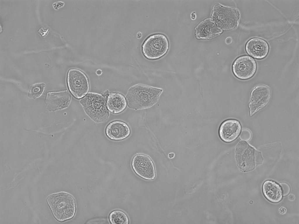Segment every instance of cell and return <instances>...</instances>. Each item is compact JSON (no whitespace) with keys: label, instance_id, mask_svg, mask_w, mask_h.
<instances>
[{"label":"cell","instance_id":"cell-24","mask_svg":"<svg viewBox=\"0 0 299 224\" xmlns=\"http://www.w3.org/2000/svg\"><path fill=\"white\" fill-rule=\"evenodd\" d=\"M294 195L292 194L289 195L288 197L289 200L291 201L293 200L294 199Z\"/></svg>","mask_w":299,"mask_h":224},{"label":"cell","instance_id":"cell-14","mask_svg":"<svg viewBox=\"0 0 299 224\" xmlns=\"http://www.w3.org/2000/svg\"><path fill=\"white\" fill-rule=\"evenodd\" d=\"M195 30L196 36L199 39L211 38L222 32L209 19L202 22L196 28Z\"/></svg>","mask_w":299,"mask_h":224},{"label":"cell","instance_id":"cell-25","mask_svg":"<svg viewBox=\"0 0 299 224\" xmlns=\"http://www.w3.org/2000/svg\"><path fill=\"white\" fill-rule=\"evenodd\" d=\"M174 154L173 153H170L169 154V155H168V157L170 158H173L174 157Z\"/></svg>","mask_w":299,"mask_h":224},{"label":"cell","instance_id":"cell-11","mask_svg":"<svg viewBox=\"0 0 299 224\" xmlns=\"http://www.w3.org/2000/svg\"><path fill=\"white\" fill-rule=\"evenodd\" d=\"M241 125L239 122L234 119H229L224 121L219 130L220 139L226 142H230L235 139L239 135Z\"/></svg>","mask_w":299,"mask_h":224},{"label":"cell","instance_id":"cell-21","mask_svg":"<svg viewBox=\"0 0 299 224\" xmlns=\"http://www.w3.org/2000/svg\"><path fill=\"white\" fill-rule=\"evenodd\" d=\"M64 5V3L63 2L58 1L53 4V6L55 10H58L59 8L63 6Z\"/></svg>","mask_w":299,"mask_h":224},{"label":"cell","instance_id":"cell-8","mask_svg":"<svg viewBox=\"0 0 299 224\" xmlns=\"http://www.w3.org/2000/svg\"><path fill=\"white\" fill-rule=\"evenodd\" d=\"M271 96V90L266 85H260L253 88L251 93L248 104L250 116H252L266 106Z\"/></svg>","mask_w":299,"mask_h":224},{"label":"cell","instance_id":"cell-16","mask_svg":"<svg viewBox=\"0 0 299 224\" xmlns=\"http://www.w3.org/2000/svg\"><path fill=\"white\" fill-rule=\"evenodd\" d=\"M108 109L113 113H118L126 108L127 103L124 96L118 93H111L108 97L106 104Z\"/></svg>","mask_w":299,"mask_h":224},{"label":"cell","instance_id":"cell-19","mask_svg":"<svg viewBox=\"0 0 299 224\" xmlns=\"http://www.w3.org/2000/svg\"><path fill=\"white\" fill-rule=\"evenodd\" d=\"M251 136L250 131L248 130H244L242 131L240 137L242 140L247 141L251 139Z\"/></svg>","mask_w":299,"mask_h":224},{"label":"cell","instance_id":"cell-23","mask_svg":"<svg viewBox=\"0 0 299 224\" xmlns=\"http://www.w3.org/2000/svg\"><path fill=\"white\" fill-rule=\"evenodd\" d=\"M286 211V209L284 207H281L280 208L279 212L280 213L282 214H284L285 213Z\"/></svg>","mask_w":299,"mask_h":224},{"label":"cell","instance_id":"cell-13","mask_svg":"<svg viewBox=\"0 0 299 224\" xmlns=\"http://www.w3.org/2000/svg\"><path fill=\"white\" fill-rule=\"evenodd\" d=\"M105 133L107 136L114 140H121L126 139L130 134L128 125L120 121H115L110 123L107 127Z\"/></svg>","mask_w":299,"mask_h":224},{"label":"cell","instance_id":"cell-26","mask_svg":"<svg viewBox=\"0 0 299 224\" xmlns=\"http://www.w3.org/2000/svg\"><path fill=\"white\" fill-rule=\"evenodd\" d=\"M192 19L195 18V15L194 14H192Z\"/></svg>","mask_w":299,"mask_h":224},{"label":"cell","instance_id":"cell-1","mask_svg":"<svg viewBox=\"0 0 299 224\" xmlns=\"http://www.w3.org/2000/svg\"><path fill=\"white\" fill-rule=\"evenodd\" d=\"M162 92L161 89L143 84L133 85L126 97L128 106L136 110L150 107L158 102Z\"/></svg>","mask_w":299,"mask_h":224},{"label":"cell","instance_id":"cell-12","mask_svg":"<svg viewBox=\"0 0 299 224\" xmlns=\"http://www.w3.org/2000/svg\"><path fill=\"white\" fill-rule=\"evenodd\" d=\"M247 53L253 57L258 59L265 58L269 51V46L265 40L258 38L250 39L245 47Z\"/></svg>","mask_w":299,"mask_h":224},{"label":"cell","instance_id":"cell-5","mask_svg":"<svg viewBox=\"0 0 299 224\" xmlns=\"http://www.w3.org/2000/svg\"><path fill=\"white\" fill-rule=\"evenodd\" d=\"M169 46L168 40L164 35L157 34L149 36L142 46L144 56L150 60L158 59L167 52Z\"/></svg>","mask_w":299,"mask_h":224},{"label":"cell","instance_id":"cell-3","mask_svg":"<svg viewBox=\"0 0 299 224\" xmlns=\"http://www.w3.org/2000/svg\"><path fill=\"white\" fill-rule=\"evenodd\" d=\"M107 96L93 93H89L80 101L86 113L96 123L106 122L109 112L106 106Z\"/></svg>","mask_w":299,"mask_h":224},{"label":"cell","instance_id":"cell-9","mask_svg":"<svg viewBox=\"0 0 299 224\" xmlns=\"http://www.w3.org/2000/svg\"><path fill=\"white\" fill-rule=\"evenodd\" d=\"M132 167L135 172L139 176L147 180H152L155 177L154 164L148 156L138 154L133 158Z\"/></svg>","mask_w":299,"mask_h":224},{"label":"cell","instance_id":"cell-4","mask_svg":"<svg viewBox=\"0 0 299 224\" xmlns=\"http://www.w3.org/2000/svg\"><path fill=\"white\" fill-rule=\"evenodd\" d=\"M212 20L218 27L224 30L236 28L239 23L240 14L236 8L225 7L218 4L213 7Z\"/></svg>","mask_w":299,"mask_h":224},{"label":"cell","instance_id":"cell-15","mask_svg":"<svg viewBox=\"0 0 299 224\" xmlns=\"http://www.w3.org/2000/svg\"><path fill=\"white\" fill-rule=\"evenodd\" d=\"M263 190L265 197L271 202H278L282 199L281 188L274 181L270 180L265 181L263 185Z\"/></svg>","mask_w":299,"mask_h":224},{"label":"cell","instance_id":"cell-20","mask_svg":"<svg viewBox=\"0 0 299 224\" xmlns=\"http://www.w3.org/2000/svg\"><path fill=\"white\" fill-rule=\"evenodd\" d=\"M281 186L284 190V195H286L288 194L290 190V188L289 186L286 183H281Z\"/></svg>","mask_w":299,"mask_h":224},{"label":"cell","instance_id":"cell-10","mask_svg":"<svg viewBox=\"0 0 299 224\" xmlns=\"http://www.w3.org/2000/svg\"><path fill=\"white\" fill-rule=\"evenodd\" d=\"M71 100V96L67 91L48 92L46 99V108L50 111H54L67 108Z\"/></svg>","mask_w":299,"mask_h":224},{"label":"cell","instance_id":"cell-6","mask_svg":"<svg viewBox=\"0 0 299 224\" xmlns=\"http://www.w3.org/2000/svg\"><path fill=\"white\" fill-rule=\"evenodd\" d=\"M67 83L70 92L77 99L82 98L89 90V84L86 76L78 69H71L69 70Z\"/></svg>","mask_w":299,"mask_h":224},{"label":"cell","instance_id":"cell-17","mask_svg":"<svg viewBox=\"0 0 299 224\" xmlns=\"http://www.w3.org/2000/svg\"><path fill=\"white\" fill-rule=\"evenodd\" d=\"M109 220L112 224H127L129 220L126 214L119 210L112 212L109 216Z\"/></svg>","mask_w":299,"mask_h":224},{"label":"cell","instance_id":"cell-22","mask_svg":"<svg viewBox=\"0 0 299 224\" xmlns=\"http://www.w3.org/2000/svg\"><path fill=\"white\" fill-rule=\"evenodd\" d=\"M48 29H47L45 30L44 29L43 27H41L39 30L38 32L42 36H45L47 34L48 32Z\"/></svg>","mask_w":299,"mask_h":224},{"label":"cell","instance_id":"cell-2","mask_svg":"<svg viewBox=\"0 0 299 224\" xmlns=\"http://www.w3.org/2000/svg\"><path fill=\"white\" fill-rule=\"evenodd\" d=\"M47 202L55 218L62 222L74 216L76 210L75 201L70 194L60 192L51 195Z\"/></svg>","mask_w":299,"mask_h":224},{"label":"cell","instance_id":"cell-7","mask_svg":"<svg viewBox=\"0 0 299 224\" xmlns=\"http://www.w3.org/2000/svg\"><path fill=\"white\" fill-rule=\"evenodd\" d=\"M257 69L255 60L248 55H243L237 58L232 66V71L234 75L241 80H247L252 78Z\"/></svg>","mask_w":299,"mask_h":224},{"label":"cell","instance_id":"cell-18","mask_svg":"<svg viewBox=\"0 0 299 224\" xmlns=\"http://www.w3.org/2000/svg\"><path fill=\"white\" fill-rule=\"evenodd\" d=\"M45 85L43 83H38L32 85L28 92L27 96L35 99L40 97L43 92Z\"/></svg>","mask_w":299,"mask_h":224}]
</instances>
